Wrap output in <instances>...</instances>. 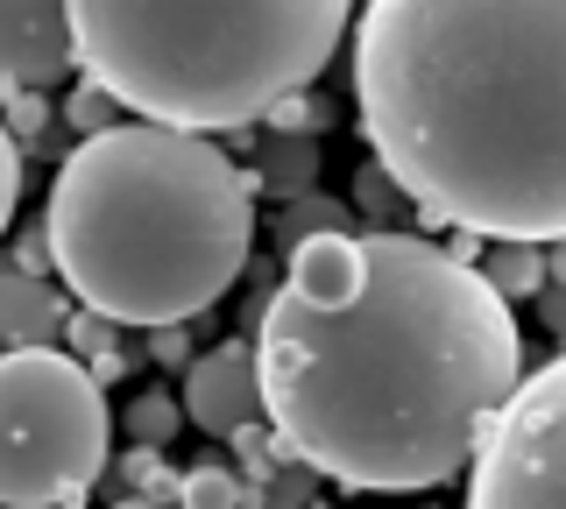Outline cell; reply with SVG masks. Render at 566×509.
I'll list each match as a JSON object with an SVG mask.
<instances>
[{
	"label": "cell",
	"instance_id": "obj_1",
	"mask_svg": "<svg viewBox=\"0 0 566 509\" xmlns=\"http://www.w3.org/2000/svg\"><path fill=\"white\" fill-rule=\"evenodd\" d=\"M255 361L276 460H312L368 496L474 467L531 375L517 311L482 262L411 226L297 241L283 290L262 297Z\"/></svg>",
	"mask_w": 566,
	"mask_h": 509
},
{
	"label": "cell",
	"instance_id": "obj_2",
	"mask_svg": "<svg viewBox=\"0 0 566 509\" xmlns=\"http://www.w3.org/2000/svg\"><path fill=\"white\" fill-rule=\"evenodd\" d=\"M354 120L432 226L566 241V0H368Z\"/></svg>",
	"mask_w": 566,
	"mask_h": 509
},
{
	"label": "cell",
	"instance_id": "obj_3",
	"mask_svg": "<svg viewBox=\"0 0 566 509\" xmlns=\"http://www.w3.org/2000/svg\"><path fill=\"white\" fill-rule=\"evenodd\" d=\"M255 199L262 178L206 142V128L135 114L71 142L43 234L78 305L120 326H185L248 276Z\"/></svg>",
	"mask_w": 566,
	"mask_h": 509
},
{
	"label": "cell",
	"instance_id": "obj_4",
	"mask_svg": "<svg viewBox=\"0 0 566 509\" xmlns=\"http://www.w3.org/2000/svg\"><path fill=\"white\" fill-rule=\"evenodd\" d=\"M354 0H71L78 72L128 114L234 135L333 64Z\"/></svg>",
	"mask_w": 566,
	"mask_h": 509
},
{
	"label": "cell",
	"instance_id": "obj_5",
	"mask_svg": "<svg viewBox=\"0 0 566 509\" xmlns=\"http://www.w3.org/2000/svg\"><path fill=\"white\" fill-rule=\"evenodd\" d=\"M8 509H85L106 467V382L71 347H8Z\"/></svg>",
	"mask_w": 566,
	"mask_h": 509
},
{
	"label": "cell",
	"instance_id": "obj_6",
	"mask_svg": "<svg viewBox=\"0 0 566 509\" xmlns=\"http://www.w3.org/2000/svg\"><path fill=\"white\" fill-rule=\"evenodd\" d=\"M468 509H566V347L531 368L468 467Z\"/></svg>",
	"mask_w": 566,
	"mask_h": 509
},
{
	"label": "cell",
	"instance_id": "obj_7",
	"mask_svg": "<svg viewBox=\"0 0 566 509\" xmlns=\"http://www.w3.org/2000/svg\"><path fill=\"white\" fill-rule=\"evenodd\" d=\"M185 411H191V425L212 432V438H234L248 425H262V417H270V396H262L255 347H241V340L206 347V354L185 368Z\"/></svg>",
	"mask_w": 566,
	"mask_h": 509
},
{
	"label": "cell",
	"instance_id": "obj_8",
	"mask_svg": "<svg viewBox=\"0 0 566 509\" xmlns=\"http://www.w3.org/2000/svg\"><path fill=\"white\" fill-rule=\"evenodd\" d=\"M0 64H8V85H29V93H50L64 72H78L71 0H0Z\"/></svg>",
	"mask_w": 566,
	"mask_h": 509
},
{
	"label": "cell",
	"instance_id": "obj_9",
	"mask_svg": "<svg viewBox=\"0 0 566 509\" xmlns=\"http://www.w3.org/2000/svg\"><path fill=\"white\" fill-rule=\"evenodd\" d=\"M0 326H8V347H57L71 326L64 290H50V276L8 269V284H0Z\"/></svg>",
	"mask_w": 566,
	"mask_h": 509
},
{
	"label": "cell",
	"instance_id": "obj_10",
	"mask_svg": "<svg viewBox=\"0 0 566 509\" xmlns=\"http://www.w3.org/2000/svg\"><path fill=\"white\" fill-rule=\"evenodd\" d=\"M255 178H262V199L291 205L318 191V142L312 135H270V142H255Z\"/></svg>",
	"mask_w": 566,
	"mask_h": 509
},
{
	"label": "cell",
	"instance_id": "obj_11",
	"mask_svg": "<svg viewBox=\"0 0 566 509\" xmlns=\"http://www.w3.org/2000/svg\"><path fill=\"white\" fill-rule=\"evenodd\" d=\"M482 276L495 290L517 305V297H538L553 284V269H545V241H489L482 248Z\"/></svg>",
	"mask_w": 566,
	"mask_h": 509
},
{
	"label": "cell",
	"instance_id": "obj_12",
	"mask_svg": "<svg viewBox=\"0 0 566 509\" xmlns=\"http://www.w3.org/2000/svg\"><path fill=\"white\" fill-rule=\"evenodd\" d=\"M354 213L368 226H403V213H418V205H411V191L397 184V170H389L382 156H368V163L354 170Z\"/></svg>",
	"mask_w": 566,
	"mask_h": 509
},
{
	"label": "cell",
	"instance_id": "obj_13",
	"mask_svg": "<svg viewBox=\"0 0 566 509\" xmlns=\"http://www.w3.org/2000/svg\"><path fill=\"white\" fill-rule=\"evenodd\" d=\"M354 220V199H326V191H305V199H291L276 213V241H283V255L297 248V241H312V234H340V226Z\"/></svg>",
	"mask_w": 566,
	"mask_h": 509
},
{
	"label": "cell",
	"instance_id": "obj_14",
	"mask_svg": "<svg viewBox=\"0 0 566 509\" xmlns=\"http://www.w3.org/2000/svg\"><path fill=\"white\" fill-rule=\"evenodd\" d=\"M326 481L312 460H276L262 481H248V509H312V488Z\"/></svg>",
	"mask_w": 566,
	"mask_h": 509
},
{
	"label": "cell",
	"instance_id": "obj_15",
	"mask_svg": "<svg viewBox=\"0 0 566 509\" xmlns=\"http://www.w3.org/2000/svg\"><path fill=\"white\" fill-rule=\"evenodd\" d=\"M120 425H128V438H135V446H156V453H164L170 438L191 425V411H177V396L149 390V396H135V403H128V417H120Z\"/></svg>",
	"mask_w": 566,
	"mask_h": 509
},
{
	"label": "cell",
	"instance_id": "obj_16",
	"mask_svg": "<svg viewBox=\"0 0 566 509\" xmlns=\"http://www.w3.org/2000/svg\"><path fill=\"white\" fill-rule=\"evenodd\" d=\"M185 509H248V481L227 460L185 467Z\"/></svg>",
	"mask_w": 566,
	"mask_h": 509
},
{
	"label": "cell",
	"instance_id": "obj_17",
	"mask_svg": "<svg viewBox=\"0 0 566 509\" xmlns=\"http://www.w3.org/2000/svg\"><path fill=\"white\" fill-rule=\"evenodd\" d=\"M120 120H128V107H120L114 93H106L99 78H85V85H71V99H64V128L78 135H106V128H120Z\"/></svg>",
	"mask_w": 566,
	"mask_h": 509
},
{
	"label": "cell",
	"instance_id": "obj_18",
	"mask_svg": "<svg viewBox=\"0 0 566 509\" xmlns=\"http://www.w3.org/2000/svg\"><path fill=\"white\" fill-rule=\"evenodd\" d=\"M120 481H128L135 496H149V502H185V481L156 460V446H135L128 460H120Z\"/></svg>",
	"mask_w": 566,
	"mask_h": 509
},
{
	"label": "cell",
	"instance_id": "obj_19",
	"mask_svg": "<svg viewBox=\"0 0 566 509\" xmlns=\"http://www.w3.org/2000/svg\"><path fill=\"white\" fill-rule=\"evenodd\" d=\"M114 332H120V319H106V311L78 305V311H71V326H64V347H71L78 361H99V354H114Z\"/></svg>",
	"mask_w": 566,
	"mask_h": 509
},
{
	"label": "cell",
	"instance_id": "obj_20",
	"mask_svg": "<svg viewBox=\"0 0 566 509\" xmlns=\"http://www.w3.org/2000/svg\"><path fill=\"white\" fill-rule=\"evenodd\" d=\"M50 128H57V120H50V99L43 93H29V85H8V135H14V142H43V135Z\"/></svg>",
	"mask_w": 566,
	"mask_h": 509
},
{
	"label": "cell",
	"instance_id": "obj_21",
	"mask_svg": "<svg viewBox=\"0 0 566 509\" xmlns=\"http://www.w3.org/2000/svg\"><path fill=\"white\" fill-rule=\"evenodd\" d=\"M318 120H326V107H318L312 93H291V99H276V114H270V128L276 135H312Z\"/></svg>",
	"mask_w": 566,
	"mask_h": 509
},
{
	"label": "cell",
	"instance_id": "obj_22",
	"mask_svg": "<svg viewBox=\"0 0 566 509\" xmlns=\"http://www.w3.org/2000/svg\"><path fill=\"white\" fill-rule=\"evenodd\" d=\"M149 361L164 368H191L199 354H191V319L185 326H149Z\"/></svg>",
	"mask_w": 566,
	"mask_h": 509
},
{
	"label": "cell",
	"instance_id": "obj_23",
	"mask_svg": "<svg viewBox=\"0 0 566 509\" xmlns=\"http://www.w3.org/2000/svg\"><path fill=\"white\" fill-rule=\"evenodd\" d=\"M14 205H22V142H0V220H14Z\"/></svg>",
	"mask_w": 566,
	"mask_h": 509
},
{
	"label": "cell",
	"instance_id": "obj_24",
	"mask_svg": "<svg viewBox=\"0 0 566 509\" xmlns=\"http://www.w3.org/2000/svg\"><path fill=\"white\" fill-rule=\"evenodd\" d=\"M538 311H545V332L566 347V284H545L538 290Z\"/></svg>",
	"mask_w": 566,
	"mask_h": 509
},
{
	"label": "cell",
	"instance_id": "obj_25",
	"mask_svg": "<svg viewBox=\"0 0 566 509\" xmlns=\"http://www.w3.org/2000/svg\"><path fill=\"white\" fill-rule=\"evenodd\" d=\"M93 375H99V382H120V375H128V354H120V347H114V354H99Z\"/></svg>",
	"mask_w": 566,
	"mask_h": 509
},
{
	"label": "cell",
	"instance_id": "obj_26",
	"mask_svg": "<svg viewBox=\"0 0 566 509\" xmlns=\"http://www.w3.org/2000/svg\"><path fill=\"white\" fill-rule=\"evenodd\" d=\"M545 269H553V284H566V241H545Z\"/></svg>",
	"mask_w": 566,
	"mask_h": 509
},
{
	"label": "cell",
	"instance_id": "obj_27",
	"mask_svg": "<svg viewBox=\"0 0 566 509\" xmlns=\"http://www.w3.org/2000/svg\"><path fill=\"white\" fill-rule=\"evenodd\" d=\"M114 509H185V502H149V496H128V502H114Z\"/></svg>",
	"mask_w": 566,
	"mask_h": 509
},
{
	"label": "cell",
	"instance_id": "obj_28",
	"mask_svg": "<svg viewBox=\"0 0 566 509\" xmlns=\"http://www.w3.org/2000/svg\"><path fill=\"white\" fill-rule=\"evenodd\" d=\"M312 509H333V502H312Z\"/></svg>",
	"mask_w": 566,
	"mask_h": 509
}]
</instances>
